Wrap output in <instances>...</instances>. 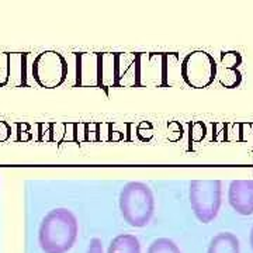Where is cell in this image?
<instances>
[{
    "label": "cell",
    "instance_id": "11",
    "mask_svg": "<svg viewBox=\"0 0 253 253\" xmlns=\"http://www.w3.org/2000/svg\"><path fill=\"white\" fill-rule=\"evenodd\" d=\"M107 253H141L139 239L132 234L117 235L110 242Z\"/></svg>",
    "mask_w": 253,
    "mask_h": 253
},
{
    "label": "cell",
    "instance_id": "4",
    "mask_svg": "<svg viewBox=\"0 0 253 253\" xmlns=\"http://www.w3.org/2000/svg\"><path fill=\"white\" fill-rule=\"evenodd\" d=\"M218 65L214 56L206 51H193L180 63L181 79L193 89H206L217 78Z\"/></svg>",
    "mask_w": 253,
    "mask_h": 253
},
{
    "label": "cell",
    "instance_id": "10",
    "mask_svg": "<svg viewBox=\"0 0 253 253\" xmlns=\"http://www.w3.org/2000/svg\"><path fill=\"white\" fill-rule=\"evenodd\" d=\"M207 253H241L239 239L232 232H219L210 241Z\"/></svg>",
    "mask_w": 253,
    "mask_h": 253
},
{
    "label": "cell",
    "instance_id": "21",
    "mask_svg": "<svg viewBox=\"0 0 253 253\" xmlns=\"http://www.w3.org/2000/svg\"><path fill=\"white\" fill-rule=\"evenodd\" d=\"M249 242H251V248H252V252H253V225H252V229H251V235H249Z\"/></svg>",
    "mask_w": 253,
    "mask_h": 253
},
{
    "label": "cell",
    "instance_id": "15",
    "mask_svg": "<svg viewBox=\"0 0 253 253\" xmlns=\"http://www.w3.org/2000/svg\"><path fill=\"white\" fill-rule=\"evenodd\" d=\"M146 253H181L180 248L169 238H158L148 246Z\"/></svg>",
    "mask_w": 253,
    "mask_h": 253
},
{
    "label": "cell",
    "instance_id": "7",
    "mask_svg": "<svg viewBox=\"0 0 253 253\" xmlns=\"http://www.w3.org/2000/svg\"><path fill=\"white\" fill-rule=\"evenodd\" d=\"M228 203L239 215L253 214V180L231 181L228 189Z\"/></svg>",
    "mask_w": 253,
    "mask_h": 253
},
{
    "label": "cell",
    "instance_id": "3",
    "mask_svg": "<svg viewBox=\"0 0 253 253\" xmlns=\"http://www.w3.org/2000/svg\"><path fill=\"white\" fill-rule=\"evenodd\" d=\"M189 200L196 218L203 224H210L217 218L222 203L221 180H193L190 183Z\"/></svg>",
    "mask_w": 253,
    "mask_h": 253
},
{
    "label": "cell",
    "instance_id": "16",
    "mask_svg": "<svg viewBox=\"0 0 253 253\" xmlns=\"http://www.w3.org/2000/svg\"><path fill=\"white\" fill-rule=\"evenodd\" d=\"M11 63L13 54H0V86H10L11 82Z\"/></svg>",
    "mask_w": 253,
    "mask_h": 253
},
{
    "label": "cell",
    "instance_id": "1",
    "mask_svg": "<svg viewBox=\"0 0 253 253\" xmlns=\"http://www.w3.org/2000/svg\"><path fill=\"white\" fill-rule=\"evenodd\" d=\"M79 235L78 218L69 208L51 210L38 229V245L44 253H68Z\"/></svg>",
    "mask_w": 253,
    "mask_h": 253
},
{
    "label": "cell",
    "instance_id": "2",
    "mask_svg": "<svg viewBox=\"0 0 253 253\" xmlns=\"http://www.w3.org/2000/svg\"><path fill=\"white\" fill-rule=\"evenodd\" d=\"M120 212L132 228L146 226L155 214V196L144 181H128L120 191Z\"/></svg>",
    "mask_w": 253,
    "mask_h": 253
},
{
    "label": "cell",
    "instance_id": "20",
    "mask_svg": "<svg viewBox=\"0 0 253 253\" xmlns=\"http://www.w3.org/2000/svg\"><path fill=\"white\" fill-rule=\"evenodd\" d=\"M10 135V132H4L3 129H1V123H0V141H4V139H7Z\"/></svg>",
    "mask_w": 253,
    "mask_h": 253
},
{
    "label": "cell",
    "instance_id": "14",
    "mask_svg": "<svg viewBox=\"0 0 253 253\" xmlns=\"http://www.w3.org/2000/svg\"><path fill=\"white\" fill-rule=\"evenodd\" d=\"M217 76L219 79V83L226 89L238 87L242 82V73L239 72V69H226V68L218 66Z\"/></svg>",
    "mask_w": 253,
    "mask_h": 253
},
{
    "label": "cell",
    "instance_id": "6",
    "mask_svg": "<svg viewBox=\"0 0 253 253\" xmlns=\"http://www.w3.org/2000/svg\"><path fill=\"white\" fill-rule=\"evenodd\" d=\"M165 86V54H138V87Z\"/></svg>",
    "mask_w": 253,
    "mask_h": 253
},
{
    "label": "cell",
    "instance_id": "17",
    "mask_svg": "<svg viewBox=\"0 0 253 253\" xmlns=\"http://www.w3.org/2000/svg\"><path fill=\"white\" fill-rule=\"evenodd\" d=\"M241 63H242V56L238 51H226L221 54V63L218 66L226 69H238Z\"/></svg>",
    "mask_w": 253,
    "mask_h": 253
},
{
    "label": "cell",
    "instance_id": "18",
    "mask_svg": "<svg viewBox=\"0 0 253 253\" xmlns=\"http://www.w3.org/2000/svg\"><path fill=\"white\" fill-rule=\"evenodd\" d=\"M206 126L203 123H194L190 126V141L191 142H200L206 136Z\"/></svg>",
    "mask_w": 253,
    "mask_h": 253
},
{
    "label": "cell",
    "instance_id": "5",
    "mask_svg": "<svg viewBox=\"0 0 253 253\" xmlns=\"http://www.w3.org/2000/svg\"><path fill=\"white\" fill-rule=\"evenodd\" d=\"M33 78L40 87H59L68 79V59L56 51H45L33 61Z\"/></svg>",
    "mask_w": 253,
    "mask_h": 253
},
{
    "label": "cell",
    "instance_id": "13",
    "mask_svg": "<svg viewBox=\"0 0 253 253\" xmlns=\"http://www.w3.org/2000/svg\"><path fill=\"white\" fill-rule=\"evenodd\" d=\"M183 82L177 52L165 54V86H179Z\"/></svg>",
    "mask_w": 253,
    "mask_h": 253
},
{
    "label": "cell",
    "instance_id": "19",
    "mask_svg": "<svg viewBox=\"0 0 253 253\" xmlns=\"http://www.w3.org/2000/svg\"><path fill=\"white\" fill-rule=\"evenodd\" d=\"M86 253H104L103 251V242L99 238H93L90 242H89V246H87V252Z\"/></svg>",
    "mask_w": 253,
    "mask_h": 253
},
{
    "label": "cell",
    "instance_id": "9",
    "mask_svg": "<svg viewBox=\"0 0 253 253\" xmlns=\"http://www.w3.org/2000/svg\"><path fill=\"white\" fill-rule=\"evenodd\" d=\"M138 86V54H116V87Z\"/></svg>",
    "mask_w": 253,
    "mask_h": 253
},
{
    "label": "cell",
    "instance_id": "8",
    "mask_svg": "<svg viewBox=\"0 0 253 253\" xmlns=\"http://www.w3.org/2000/svg\"><path fill=\"white\" fill-rule=\"evenodd\" d=\"M101 54H76V86H100Z\"/></svg>",
    "mask_w": 253,
    "mask_h": 253
},
{
    "label": "cell",
    "instance_id": "12",
    "mask_svg": "<svg viewBox=\"0 0 253 253\" xmlns=\"http://www.w3.org/2000/svg\"><path fill=\"white\" fill-rule=\"evenodd\" d=\"M116 87V54H101L100 61V87Z\"/></svg>",
    "mask_w": 253,
    "mask_h": 253
}]
</instances>
